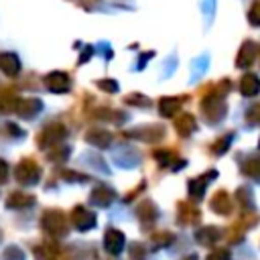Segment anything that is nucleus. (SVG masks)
I'll use <instances>...</instances> for the list:
<instances>
[{
	"label": "nucleus",
	"instance_id": "1",
	"mask_svg": "<svg viewBox=\"0 0 260 260\" xmlns=\"http://www.w3.org/2000/svg\"><path fill=\"white\" fill-rule=\"evenodd\" d=\"M41 225L47 234L55 238H61L67 234V219H65V213L59 209H47L41 217Z\"/></svg>",
	"mask_w": 260,
	"mask_h": 260
},
{
	"label": "nucleus",
	"instance_id": "2",
	"mask_svg": "<svg viewBox=\"0 0 260 260\" xmlns=\"http://www.w3.org/2000/svg\"><path fill=\"white\" fill-rule=\"evenodd\" d=\"M39 177H41V167L32 158L20 160L16 165V169H14V179L18 183H22V185H32V183L39 181Z\"/></svg>",
	"mask_w": 260,
	"mask_h": 260
},
{
	"label": "nucleus",
	"instance_id": "3",
	"mask_svg": "<svg viewBox=\"0 0 260 260\" xmlns=\"http://www.w3.org/2000/svg\"><path fill=\"white\" fill-rule=\"evenodd\" d=\"M65 136H67V128L63 124H59V122H53V124L45 126V130L39 134V144L43 148H47V146L53 148V146L61 144Z\"/></svg>",
	"mask_w": 260,
	"mask_h": 260
},
{
	"label": "nucleus",
	"instance_id": "4",
	"mask_svg": "<svg viewBox=\"0 0 260 260\" xmlns=\"http://www.w3.org/2000/svg\"><path fill=\"white\" fill-rule=\"evenodd\" d=\"M95 213L93 211H89L87 207H81V205H77V207H73V211H71V223L79 230V232H85V230H91L93 225H95Z\"/></svg>",
	"mask_w": 260,
	"mask_h": 260
},
{
	"label": "nucleus",
	"instance_id": "5",
	"mask_svg": "<svg viewBox=\"0 0 260 260\" xmlns=\"http://www.w3.org/2000/svg\"><path fill=\"white\" fill-rule=\"evenodd\" d=\"M41 110H43V102L37 100V98H18L16 108H14V112H16L20 118H32V116H37Z\"/></svg>",
	"mask_w": 260,
	"mask_h": 260
},
{
	"label": "nucleus",
	"instance_id": "6",
	"mask_svg": "<svg viewBox=\"0 0 260 260\" xmlns=\"http://www.w3.org/2000/svg\"><path fill=\"white\" fill-rule=\"evenodd\" d=\"M124 244H126V238H124V234L120 230L110 228L106 232V236H104V248H106L108 254H120L122 248H124Z\"/></svg>",
	"mask_w": 260,
	"mask_h": 260
},
{
	"label": "nucleus",
	"instance_id": "7",
	"mask_svg": "<svg viewBox=\"0 0 260 260\" xmlns=\"http://www.w3.org/2000/svg\"><path fill=\"white\" fill-rule=\"evenodd\" d=\"M45 85H47V89L49 91H53V93H63V91H67L69 89V75L67 73H63V71H53V73H49L47 77H45Z\"/></svg>",
	"mask_w": 260,
	"mask_h": 260
},
{
	"label": "nucleus",
	"instance_id": "8",
	"mask_svg": "<svg viewBox=\"0 0 260 260\" xmlns=\"http://www.w3.org/2000/svg\"><path fill=\"white\" fill-rule=\"evenodd\" d=\"M114 197H116V193H114V189H110L108 185H98L93 191H91V203L93 205H98V207H108L112 201H114Z\"/></svg>",
	"mask_w": 260,
	"mask_h": 260
},
{
	"label": "nucleus",
	"instance_id": "9",
	"mask_svg": "<svg viewBox=\"0 0 260 260\" xmlns=\"http://www.w3.org/2000/svg\"><path fill=\"white\" fill-rule=\"evenodd\" d=\"M85 140H87L91 146L108 148V146H110V142H112V134H110L108 130H102V128H91V130H87Z\"/></svg>",
	"mask_w": 260,
	"mask_h": 260
},
{
	"label": "nucleus",
	"instance_id": "10",
	"mask_svg": "<svg viewBox=\"0 0 260 260\" xmlns=\"http://www.w3.org/2000/svg\"><path fill=\"white\" fill-rule=\"evenodd\" d=\"M32 203H35V197L28 193H22V191H12L6 199L8 209H24V207H30Z\"/></svg>",
	"mask_w": 260,
	"mask_h": 260
},
{
	"label": "nucleus",
	"instance_id": "11",
	"mask_svg": "<svg viewBox=\"0 0 260 260\" xmlns=\"http://www.w3.org/2000/svg\"><path fill=\"white\" fill-rule=\"evenodd\" d=\"M0 71L8 77H14L20 71V61L14 53H0Z\"/></svg>",
	"mask_w": 260,
	"mask_h": 260
},
{
	"label": "nucleus",
	"instance_id": "12",
	"mask_svg": "<svg viewBox=\"0 0 260 260\" xmlns=\"http://www.w3.org/2000/svg\"><path fill=\"white\" fill-rule=\"evenodd\" d=\"M162 134H165V132H162L160 126H148V128H138V130H134V132H128V136L140 138V140H146V142H154V140H158Z\"/></svg>",
	"mask_w": 260,
	"mask_h": 260
},
{
	"label": "nucleus",
	"instance_id": "13",
	"mask_svg": "<svg viewBox=\"0 0 260 260\" xmlns=\"http://www.w3.org/2000/svg\"><path fill=\"white\" fill-rule=\"evenodd\" d=\"M35 256L37 260H57V254H59V246L57 244H49V242H43L39 246H35Z\"/></svg>",
	"mask_w": 260,
	"mask_h": 260
},
{
	"label": "nucleus",
	"instance_id": "14",
	"mask_svg": "<svg viewBox=\"0 0 260 260\" xmlns=\"http://www.w3.org/2000/svg\"><path fill=\"white\" fill-rule=\"evenodd\" d=\"M136 213H138V217H140V221H142L144 225H150L152 219L156 217V207H154L152 201H142V203L138 205Z\"/></svg>",
	"mask_w": 260,
	"mask_h": 260
},
{
	"label": "nucleus",
	"instance_id": "15",
	"mask_svg": "<svg viewBox=\"0 0 260 260\" xmlns=\"http://www.w3.org/2000/svg\"><path fill=\"white\" fill-rule=\"evenodd\" d=\"M181 104H183L181 98H162V100L158 102V110H160L162 116H175V114L179 112Z\"/></svg>",
	"mask_w": 260,
	"mask_h": 260
},
{
	"label": "nucleus",
	"instance_id": "16",
	"mask_svg": "<svg viewBox=\"0 0 260 260\" xmlns=\"http://www.w3.org/2000/svg\"><path fill=\"white\" fill-rule=\"evenodd\" d=\"M175 128L181 136H187L195 130V118L191 114H181L177 120H175Z\"/></svg>",
	"mask_w": 260,
	"mask_h": 260
},
{
	"label": "nucleus",
	"instance_id": "17",
	"mask_svg": "<svg viewBox=\"0 0 260 260\" xmlns=\"http://www.w3.org/2000/svg\"><path fill=\"white\" fill-rule=\"evenodd\" d=\"M16 102H18V98L14 95V91L0 87V112H14Z\"/></svg>",
	"mask_w": 260,
	"mask_h": 260
},
{
	"label": "nucleus",
	"instance_id": "18",
	"mask_svg": "<svg viewBox=\"0 0 260 260\" xmlns=\"http://www.w3.org/2000/svg\"><path fill=\"white\" fill-rule=\"evenodd\" d=\"M179 221L181 223H193V221H197L199 219V213H197V209H193L191 205H187V203H181L179 205Z\"/></svg>",
	"mask_w": 260,
	"mask_h": 260
},
{
	"label": "nucleus",
	"instance_id": "19",
	"mask_svg": "<svg viewBox=\"0 0 260 260\" xmlns=\"http://www.w3.org/2000/svg\"><path fill=\"white\" fill-rule=\"evenodd\" d=\"M67 156H69V148L63 146V144H57V146L49 148V152H47V158L53 160V162H63Z\"/></svg>",
	"mask_w": 260,
	"mask_h": 260
},
{
	"label": "nucleus",
	"instance_id": "20",
	"mask_svg": "<svg viewBox=\"0 0 260 260\" xmlns=\"http://www.w3.org/2000/svg\"><path fill=\"white\" fill-rule=\"evenodd\" d=\"M211 175H213V171H211L207 177H211ZM207 177H199V179H193V181L189 183V193H191L193 197L199 199V197L203 195V189H205V185H207V181H209Z\"/></svg>",
	"mask_w": 260,
	"mask_h": 260
},
{
	"label": "nucleus",
	"instance_id": "21",
	"mask_svg": "<svg viewBox=\"0 0 260 260\" xmlns=\"http://www.w3.org/2000/svg\"><path fill=\"white\" fill-rule=\"evenodd\" d=\"M95 116H98V118H102V120H112V122H116V124L124 122V116H122V112H116V110H108V108H100V110H95Z\"/></svg>",
	"mask_w": 260,
	"mask_h": 260
},
{
	"label": "nucleus",
	"instance_id": "22",
	"mask_svg": "<svg viewBox=\"0 0 260 260\" xmlns=\"http://www.w3.org/2000/svg\"><path fill=\"white\" fill-rule=\"evenodd\" d=\"M211 207L217 211V213H228L230 211V199L225 197V193H217L211 201Z\"/></svg>",
	"mask_w": 260,
	"mask_h": 260
},
{
	"label": "nucleus",
	"instance_id": "23",
	"mask_svg": "<svg viewBox=\"0 0 260 260\" xmlns=\"http://www.w3.org/2000/svg\"><path fill=\"white\" fill-rule=\"evenodd\" d=\"M195 238H197L201 244H213L215 238H217V230H213V228H203V230L197 232Z\"/></svg>",
	"mask_w": 260,
	"mask_h": 260
},
{
	"label": "nucleus",
	"instance_id": "24",
	"mask_svg": "<svg viewBox=\"0 0 260 260\" xmlns=\"http://www.w3.org/2000/svg\"><path fill=\"white\" fill-rule=\"evenodd\" d=\"M173 240H175V236H173L171 232H158V234L152 236V244H154L156 248H160V246H169Z\"/></svg>",
	"mask_w": 260,
	"mask_h": 260
},
{
	"label": "nucleus",
	"instance_id": "25",
	"mask_svg": "<svg viewBox=\"0 0 260 260\" xmlns=\"http://www.w3.org/2000/svg\"><path fill=\"white\" fill-rule=\"evenodd\" d=\"M2 260H24V254L20 248L16 246H8L4 252H2Z\"/></svg>",
	"mask_w": 260,
	"mask_h": 260
},
{
	"label": "nucleus",
	"instance_id": "26",
	"mask_svg": "<svg viewBox=\"0 0 260 260\" xmlns=\"http://www.w3.org/2000/svg\"><path fill=\"white\" fill-rule=\"evenodd\" d=\"M256 89H258V79L252 77V75H246V77L242 79V91H244V93H254Z\"/></svg>",
	"mask_w": 260,
	"mask_h": 260
},
{
	"label": "nucleus",
	"instance_id": "27",
	"mask_svg": "<svg viewBox=\"0 0 260 260\" xmlns=\"http://www.w3.org/2000/svg\"><path fill=\"white\" fill-rule=\"evenodd\" d=\"M98 87L104 89V91H108V93L118 91V83H116L114 79H100V81H98Z\"/></svg>",
	"mask_w": 260,
	"mask_h": 260
},
{
	"label": "nucleus",
	"instance_id": "28",
	"mask_svg": "<svg viewBox=\"0 0 260 260\" xmlns=\"http://www.w3.org/2000/svg\"><path fill=\"white\" fill-rule=\"evenodd\" d=\"M130 258L132 260H144L146 258V250L140 244H132L130 246Z\"/></svg>",
	"mask_w": 260,
	"mask_h": 260
},
{
	"label": "nucleus",
	"instance_id": "29",
	"mask_svg": "<svg viewBox=\"0 0 260 260\" xmlns=\"http://www.w3.org/2000/svg\"><path fill=\"white\" fill-rule=\"evenodd\" d=\"M126 104H132V106H148V100L142 98L140 93H132V95H126Z\"/></svg>",
	"mask_w": 260,
	"mask_h": 260
},
{
	"label": "nucleus",
	"instance_id": "30",
	"mask_svg": "<svg viewBox=\"0 0 260 260\" xmlns=\"http://www.w3.org/2000/svg\"><path fill=\"white\" fill-rule=\"evenodd\" d=\"M154 156H156V160H158L160 165H169V160L173 158V152H169V150H156Z\"/></svg>",
	"mask_w": 260,
	"mask_h": 260
},
{
	"label": "nucleus",
	"instance_id": "31",
	"mask_svg": "<svg viewBox=\"0 0 260 260\" xmlns=\"http://www.w3.org/2000/svg\"><path fill=\"white\" fill-rule=\"evenodd\" d=\"M207 260H230V254H228V250H217Z\"/></svg>",
	"mask_w": 260,
	"mask_h": 260
},
{
	"label": "nucleus",
	"instance_id": "32",
	"mask_svg": "<svg viewBox=\"0 0 260 260\" xmlns=\"http://www.w3.org/2000/svg\"><path fill=\"white\" fill-rule=\"evenodd\" d=\"M63 177H71L69 181H87L85 175H79V173H73V171H63Z\"/></svg>",
	"mask_w": 260,
	"mask_h": 260
},
{
	"label": "nucleus",
	"instance_id": "33",
	"mask_svg": "<svg viewBox=\"0 0 260 260\" xmlns=\"http://www.w3.org/2000/svg\"><path fill=\"white\" fill-rule=\"evenodd\" d=\"M6 177H8V165L0 158V183H4V181H6Z\"/></svg>",
	"mask_w": 260,
	"mask_h": 260
},
{
	"label": "nucleus",
	"instance_id": "34",
	"mask_svg": "<svg viewBox=\"0 0 260 260\" xmlns=\"http://www.w3.org/2000/svg\"><path fill=\"white\" fill-rule=\"evenodd\" d=\"M185 260H197V258H195V256H187Z\"/></svg>",
	"mask_w": 260,
	"mask_h": 260
},
{
	"label": "nucleus",
	"instance_id": "35",
	"mask_svg": "<svg viewBox=\"0 0 260 260\" xmlns=\"http://www.w3.org/2000/svg\"><path fill=\"white\" fill-rule=\"evenodd\" d=\"M0 238H2V234H0Z\"/></svg>",
	"mask_w": 260,
	"mask_h": 260
}]
</instances>
